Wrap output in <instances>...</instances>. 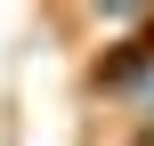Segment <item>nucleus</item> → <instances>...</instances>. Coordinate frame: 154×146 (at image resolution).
<instances>
[{"label":"nucleus","mask_w":154,"mask_h":146,"mask_svg":"<svg viewBox=\"0 0 154 146\" xmlns=\"http://www.w3.org/2000/svg\"><path fill=\"white\" fill-rule=\"evenodd\" d=\"M146 65H154V16H146V24H130V33L106 49V65H97V89H122V81H138Z\"/></svg>","instance_id":"obj_1"}]
</instances>
